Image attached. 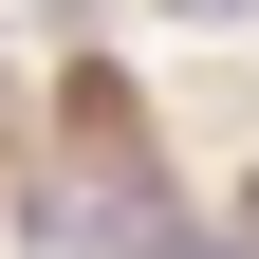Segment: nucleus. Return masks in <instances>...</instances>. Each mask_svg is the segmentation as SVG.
<instances>
[{
  "mask_svg": "<svg viewBox=\"0 0 259 259\" xmlns=\"http://www.w3.org/2000/svg\"><path fill=\"white\" fill-rule=\"evenodd\" d=\"M167 19H241V0H167Z\"/></svg>",
  "mask_w": 259,
  "mask_h": 259,
  "instance_id": "f257e3e1",
  "label": "nucleus"
}]
</instances>
